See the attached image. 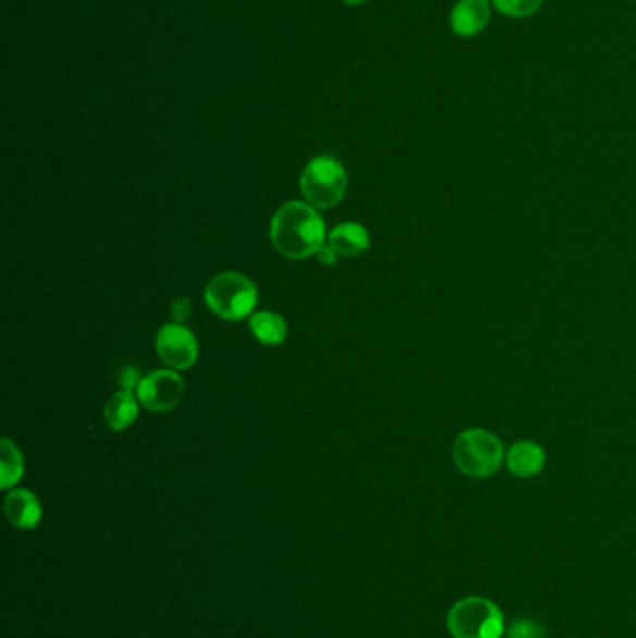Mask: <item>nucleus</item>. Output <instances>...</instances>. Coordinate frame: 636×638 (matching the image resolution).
<instances>
[{"label": "nucleus", "mask_w": 636, "mask_h": 638, "mask_svg": "<svg viewBox=\"0 0 636 638\" xmlns=\"http://www.w3.org/2000/svg\"><path fill=\"white\" fill-rule=\"evenodd\" d=\"M329 245L337 250V255L355 258L368 250L370 235L357 222H344L329 234Z\"/></svg>", "instance_id": "9d476101"}, {"label": "nucleus", "mask_w": 636, "mask_h": 638, "mask_svg": "<svg viewBox=\"0 0 636 638\" xmlns=\"http://www.w3.org/2000/svg\"><path fill=\"white\" fill-rule=\"evenodd\" d=\"M25 473V462L21 450L10 439L0 443V488L10 489L20 482Z\"/></svg>", "instance_id": "4468645a"}, {"label": "nucleus", "mask_w": 636, "mask_h": 638, "mask_svg": "<svg viewBox=\"0 0 636 638\" xmlns=\"http://www.w3.org/2000/svg\"><path fill=\"white\" fill-rule=\"evenodd\" d=\"M188 316H191V300L187 297L175 299L174 305H172V318H174L175 323L187 321Z\"/></svg>", "instance_id": "a211bd4d"}, {"label": "nucleus", "mask_w": 636, "mask_h": 638, "mask_svg": "<svg viewBox=\"0 0 636 638\" xmlns=\"http://www.w3.org/2000/svg\"><path fill=\"white\" fill-rule=\"evenodd\" d=\"M345 4H350V7H360L364 2H368V0H344Z\"/></svg>", "instance_id": "aec40b11"}, {"label": "nucleus", "mask_w": 636, "mask_h": 638, "mask_svg": "<svg viewBox=\"0 0 636 638\" xmlns=\"http://www.w3.org/2000/svg\"><path fill=\"white\" fill-rule=\"evenodd\" d=\"M546 454L538 444L517 443L507 454V469L519 478H533L543 469Z\"/></svg>", "instance_id": "9b49d317"}, {"label": "nucleus", "mask_w": 636, "mask_h": 638, "mask_svg": "<svg viewBox=\"0 0 636 638\" xmlns=\"http://www.w3.org/2000/svg\"><path fill=\"white\" fill-rule=\"evenodd\" d=\"M140 371L137 368H133V366H127L122 370L120 373V384H122V391H138V387H140Z\"/></svg>", "instance_id": "f3484780"}, {"label": "nucleus", "mask_w": 636, "mask_h": 638, "mask_svg": "<svg viewBox=\"0 0 636 638\" xmlns=\"http://www.w3.org/2000/svg\"><path fill=\"white\" fill-rule=\"evenodd\" d=\"M299 185L301 193L314 208H334L344 198L347 172L334 157L319 156L306 164Z\"/></svg>", "instance_id": "20e7f679"}, {"label": "nucleus", "mask_w": 636, "mask_h": 638, "mask_svg": "<svg viewBox=\"0 0 636 638\" xmlns=\"http://www.w3.org/2000/svg\"><path fill=\"white\" fill-rule=\"evenodd\" d=\"M271 242L290 260H305L325 245V222L310 204L288 203L271 221Z\"/></svg>", "instance_id": "f257e3e1"}, {"label": "nucleus", "mask_w": 636, "mask_h": 638, "mask_svg": "<svg viewBox=\"0 0 636 638\" xmlns=\"http://www.w3.org/2000/svg\"><path fill=\"white\" fill-rule=\"evenodd\" d=\"M507 638H547V629L534 618H521L506 629Z\"/></svg>", "instance_id": "dca6fc26"}, {"label": "nucleus", "mask_w": 636, "mask_h": 638, "mask_svg": "<svg viewBox=\"0 0 636 638\" xmlns=\"http://www.w3.org/2000/svg\"><path fill=\"white\" fill-rule=\"evenodd\" d=\"M183 391V379L174 370H157L143 378L137 396L151 413H169L182 402Z\"/></svg>", "instance_id": "0eeeda50"}, {"label": "nucleus", "mask_w": 636, "mask_h": 638, "mask_svg": "<svg viewBox=\"0 0 636 638\" xmlns=\"http://www.w3.org/2000/svg\"><path fill=\"white\" fill-rule=\"evenodd\" d=\"M250 331L258 342L266 345H279L286 340L288 326L282 316L274 312H256L250 321Z\"/></svg>", "instance_id": "ddd939ff"}, {"label": "nucleus", "mask_w": 636, "mask_h": 638, "mask_svg": "<svg viewBox=\"0 0 636 638\" xmlns=\"http://www.w3.org/2000/svg\"><path fill=\"white\" fill-rule=\"evenodd\" d=\"M138 417V404L133 392L120 391L109 400L105 407V420L107 426L114 431H124L135 422Z\"/></svg>", "instance_id": "f8f14e48"}, {"label": "nucleus", "mask_w": 636, "mask_h": 638, "mask_svg": "<svg viewBox=\"0 0 636 638\" xmlns=\"http://www.w3.org/2000/svg\"><path fill=\"white\" fill-rule=\"evenodd\" d=\"M447 626L454 638H502L504 616L493 601L470 596L450 609Z\"/></svg>", "instance_id": "7ed1b4c3"}, {"label": "nucleus", "mask_w": 636, "mask_h": 638, "mask_svg": "<svg viewBox=\"0 0 636 638\" xmlns=\"http://www.w3.org/2000/svg\"><path fill=\"white\" fill-rule=\"evenodd\" d=\"M8 522L21 530H33L41 522V502L28 489H13L4 501Z\"/></svg>", "instance_id": "1a4fd4ad"}, {"label": "nucleus", "mask_w": 636, "mask_h": 638, "mask_svg": "<svg viewBox=\"0 0 636 638\" xmlns=\"http://www.w3.org/2000/svg\"><path fill=\"white\" fill-rule=\"evenodd\" d=\"M541 4H543V0H493V7L500 13H504L506 17H515V20L530 17L538 12Z\"/></svg>", "instance_id": "2eb2a0df"}, {"label": "nucleus", "mask_w": 636, "mask_h": 638, "mask_svg": "<svg viewBox=\"0 0 636 638\" xmlns=\"http://www.w3.org/2000/svg\"><path fill=\"white\" fill-rule=\"evenodd\" d=\"M157 355L170 370H188L198 360V342L183 323H167L157 332Z\"/></svg>", "instance_id": "423d86ee"}, {"label": "nucleus", "mask_w": 636, "mask_h": 638, "mask_svg": "<svg viewBox=\"0 0 636 638\" xmlns=\"http://www.w3.org/2000/svg\"><path fill=\"white\" fill-rule=\"evenodd\" d=\"M454 462L463 475L487 478L502 462V444L486 430H468L455 439Z\"/></svg>", "instance_id": "39448f33"}, {"label": "nucleus", "mask_w": 636, "mask_h": 638, "mask_svg": "<svg viewBox=\"0 0 636 638\" xmlns=\"http://www.w3.org/2000/svg\"><path fill=\"white\" fill-rule=\"evenodd\" d=\"M318 260L323 263V266H334L337 263V250L331 247V245H323V247L319 248L318 253Z\"/></svg>", "instance_id": "6ab92c4d"}, {"label": "nucleus", "mask_w": 636, "mask_h": 638, "mask_svg": "<svg viewBox=\"0 0 636 638\" xmlns=\"http://www.w3.org/2000/svg\"><path fill=\"white\" fill-rule=\"evenodd\" d=\"M204 299L219 318L240 321L253 314L258 303V287L245 274L227 271L215 274L209 281Z\"/></svg>", "instance_id": "f03ea898"}, {"label": "nucleus", "mask_w": 636, "mask_h": 638, "mask_svg": "<svg viewBox=\"0 0 636 638\" xmlns=\"http://www.w3.org/2000/svg\"><path fill=\"white\" fill-rule=\"evenodd\" d=\"M491 21V2L489 0H457L450 13V26L455 36L473 38L484 33Z\"/></svg>", "instance_id": "6e6552de"}]
</instances>
